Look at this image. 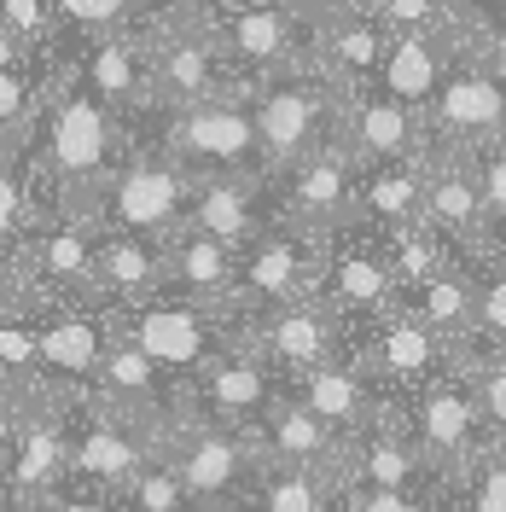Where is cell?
Returning a JSON list of instances; mask_svg holds the SVG:
<instances>
[{
  "label": "cell",
  "instance_id": "obj_1",
  "mask_svg": "<svg viewBox=\"0 0 506 512\" xmlns=\"http://www.w3.org/2000/svg\"><path fill=\"white\" fill-rule=\"evenodd\" d=\"M123 158L128 128L111 99L94 94L82 76H70V88L47 94V105H41V175L53 181L64 210H82Z\"/></svg>",
  "mask_w": 506,
  "mask_h": 512
},
{
  "label": "cell",
  "instance_id": "obj_2",
  "mask_svg": "<svg viewBox=\"0 0 506 512\" xmlns=\"http://www.w3.org/2000/svg\"><path fill=\"white\" fill-rule=\"evenodd\" d=\"M111 320H117V338L140 344L175 379L204 373L216 355L245 344V332H251V320L233 303H204V297H187V291H169V286L146 291L134 303H111Z\"/></svg>",
  "mask_w": 506,
  "mask_h": 512
},
{
  "label": "cell",
  "instance_id": "obj_3",
  "mask_svg": "<svg viewBox=\"0 0 506 512\" xmlns=\"http://www.w3.org/2000/svg\"><path fill=\"white\" fill-rule=\"evenodd\" d=\"M251 111H256L262 158L280 175L285 163H297L303 152H315L326 140H344L349 88L332 82L315 59H303V64H291V70H280V76H268V82H256Z\"/></svg>",
  "mask_w": 506,
  "mask_h": 512
},
{
  "label": "cell",
  "instance_id": "obj_4",
  "mask_svg": "<svg viewBox=\"0 0 506 512\" xmlns=\"http://www.w3.org/2000/svg\"><path fill=\"white\" fill-rule=\"evenodd\" d=\"M158 146L198 175H274L262 158V140H256V111H251V88H233V94L198 99L169 111L163 105V134Z\"/></svg>",
  "mask_w": 506,
  "mask_h": 512
},
{
  "label": "cell",
  "instance_id": "obj_5",
  "mask_svg": "<svg viewBox=\"0 0 506 512\" xmlns=\"http://www.w3.org/2000/svg\"><path fill=\"white\" fill-rule=\"evenodd\" d=\"M320 256H326V233L297 216H268L251 239L239 245V274H233V309L245 320L268 315L280 303L309 297L320 280Z\"/></svg>",
  "mask_w": 506,
  "mask_h": 512
},
{
  "label": "cell",
  "instance_id": "obj_6",
  "mask_svg": "<svg viewBox=\"0 0 506 512\" xmlns=\"http://www.w3.org/2000/svg\"><path fill=\"white\" fill-rule=\"evenodd\" d=\"M111 344H117L111 303H99V297H47V303H41V320H35V373H30V384L82 396V390H94Z\"/></svg>",
  "mask_w": 506,
  "mask_h": 512
},
{
  "label": "cell",
  "instance_id": "obj_7",
  "mask_svg": "<svg viewBox=\"0 0 506 512\" xmlns=\"http://www.w3.org/2000/svg\"><path fill=\"white\" fill-rule=\"evenodd\" d=\"M163 454L175 460V472L187 478V489L204 501V507H245L256 483V466H262V448H256L251 431L239 425H222V419L204 414H181L169 431H163Z\"/></svg>",
  "mask_w": 506,
  "mask_h": 512
},
{
  "label": "cell",
  "instance_id": "obj_8",
  "mask_svg": "<svg viewBox=\"0 0 506 512\" xmlns=\"http://www.w3.org/2000/svg\"><path fill=\"white\" fill-rule=\"evenodd\" d=\"M192 198V175L169 158L163 146H146V152H128L111 181L76 210L94 227H134V233H175L181 216H187Z\"/></svg>",
  "mask_w": 506,
  "mask_h": 512
},
{
  "label": "cell",
  "instance_id": "obj_9",
  "mask_svg": "<svg viewBox=\"0 0 506 512\" xmlns=\"http://www.w3.org/2000/svg\"><path fill=\"white\" fill-rule=\"evenodd\" d=\"M315 297L332 309V315L349 326V338L361 326H373L396 309V268L384 256V233L373 227H332L326 233V256H320V280Z\"/></svg>",
  "mask_w": 506,
  "mask_h": 512
},
{
  "label": "cell",
  "instance_id": "obj_10",
  "mask_svg": "<svg viewBox=\"0 0 506 512\" xmlns=\"http://www.w3.org/2000/svg\"><path fill=\"white\" fill-rule=\"evenodd\" d=\"M506 134V88L472 59V47L454 30V59L437 99L425 105V152H477Z\"/></svg>",
  "mask_w": 506,
  "mask_h": 512
},
{
  "label": "cell",
  "instance_id": "obj_11",
  "mask_svg": "<svg viewBox=\"0 0 506 512\" xmlns=\"http://www.w3.org/2000/svg\"><path fill=\"white\" fill-rule=\"evenodd\" d=\"M390 414L408 425V437L425 448L437 466H460V460H472L477 448L495 443L489 425H483V408H477V384L460 361L443 367L431 384H419L413 396L390 402Z\"/></svg>",
  "mask_w": 506,
  "mask_h": 512
},
{
  "label": "cell",
  "instance_id": "obj_12",
  "mask_svg": "<svg viewBox=\"0 0 506 512\" xmlns=\"http://www.w3.org/2000/svg\"><path fill=\"white\" fill-rule=\"evenodd\" d=\"M210 24H216V35L227 47V64H233V76L245 88L280 76L291 64H303L309 59V41H315V24L297 18L285 0H227Z\"/></svg>",
  "mask_w": 506,
  "mask_h": 512
},
{
  "label": "cell",
  "instance_id": "obj_13",
  "mask_svg": "<svg viewBox=\"0 0 506 512\" xmlns=\"http://www.w3.org/2000/svg\"><path fill=\"white\" fill-rule=\"evenodd\" d=\"M349 355L373 373V384L384 390V402H402L419 384L437 379L443 367H454V344H448L443 332H431L425 320L402 315V309H390L384 320L361 326L349 338Z\"/></svg>",
  "mask_w": 506,
  "mask_h": 512
},
{
  "label": "cell",
  "instance_id": "obj_14",
  "mask_svg": "<svg viewBox=\"0 0 506 512\" xmlns=\"http://www.w3.org/2000/svg\"><path fill=\"white\" fill-rule=\"evenodd\" d=\"M245 344H251L280 379H297V373H309V367L332 361V355H349V326L309 291V297H297V303H280V309L256 315L251 332H245Z\"/></svg>",
  "mask_w": 506,
  "mask_h": 512
},
{
  "label": "cell",
  "instance_id": "obj_15",
  "mask_svg": "<svg viewBox=\"0 0 506 512\" xmlns=\"http://www.w3.org/2000/svg\"><path fill=\"white\" fill-rule=\"evenodd\" d=\"M355 181H361L355 146L349 140H326L315 152H303L297 163H285L274 175V192H280L285 216L332 233V227H344L355 216Z\"/></svg>",
  "mask_w": 506,
  "mask_h": 512
},
{
  "label": "cell",
  "instance_id": "obj_16",
  "mask_svg": "<svg viewBox=\"0 0 506 512\" xmlns=\"http://www.w3.org/2000/svg\"><path fill=\"white\" fill-rule=\"evenodd\" d=\"M285 379L251 350V344H233L222 350L204 373L187 379V414L222 419V425H239V431H256L262 414L280 402Z\"/></svg>",
  "mask_w": 506,
  "mask_h": 512
},
{
  "label": "cell",
  "instance_id": "obj_17",
  "mask_svg": "<svg viewBox=\"0 0 506 512\" xmlns=\"http://www.w3.org/2000/svg\"><path fill=\"white\" fill-rule=\"evenodd\" d=\"M285 396H291V402H303L315 419H326L338 437L367 431V425L390 408V402H384V390L373 384V373H367L355 355H332V361H320V367H309V373L285 379Z\"/></svg>",
  "mask_w": 506,
  "mask_h": 512
},
{
  "label": "cell",
  "instance_id": "obj_18",
  "mask_svg": "<svg viewBox=\"0 0 506 512\" xmlns=\"http://www.w3.org/2000/svg\"><path fill=\"white\" fill-rule=\"evenodd\" d=\"M268 216H280L274 175H198L181 222L204 227V233H216V239H227L239 251Z\"/></svg>",
  "mask_w": 506,
  "mask_h": 512
},
{
  "label": "cell",
  "instance_id": "obj_19",
  "mask_svg": "<svg viewBox=\"0 0 506 512\" xmlns=\"http://www.w3.org/2000/svg\"><path fill=\"white\" fill-rule=\"evenodd\" d=\"M30 280L47 297H94L99 291V227L76 210L47 216L30 239Z\"/></svg>",
  "mask_w": 506,
  "mask_h": 512
},
{
  "label": "cell",
  "instance_id": "obj_20",
  "mask_svg": "<svg viewBox=\"0 0 506 512\" xmlns=\"http://www.w3.org/2000/svg\"><path fill=\"white\" fill-rule=\"evenodd\" d=\"M419 222L437 227L448 245H460V251H477L483 245V233H489V198H483V181H477V169L466 152H437L431 158Z\"/></svg>",
  "mask_w": 506,
  "mask_h": 512
},
{
  "label": "cell",
  "instance_id": "obj_21",
  "mask_svg": "<svg viewBox=\"0 0 506 512\" xmlns=\"http://www.w3.org/2000/svg\"><path fill=\"white\" fill-rule=\"evenodd\" d=\"M344 140L355 146V158L361 163L425 158V117L373 82V88H355V94H349Z\"/></svg>",
  "mask_w": 506,
  "mask_h": 512
},
{
  "label": "cell",
  "instance_id": "obj_22",
  "mask_svg": "<svg viewBox=\"0 0 506 512\" xmlns=\"http://www.w3.org/2000/svg\"><path fill=\"white\" fill-rule=\"evenodd\" d=\"M448 59H454V18H448L443 30H390V47H384V64H379V88L425 117V105L437 99V88H443V76H448Z\"/></svg>",
  "mask_w": 506,
  "mask_h": 512
},
{
  "label": "cell",
  "instance_id": "obj_23",
  "mask_svg": "<svg viewBox=\"0 0 506 512\" xmlns=\"http://www.w3.org/2000/svg\"><path fill=\"white\" fill-rule=\"evenodd\" d=\"M396 309L413 320H425L431 332H443L448 344H460L477 326V280H472V251L419 274L408 286H396Z\"/></svg>",
  "mask_w": 506,
  "mask_h": 512
},
{
  "label": "cell",
  "instance_id": "obj_24",
  "mask_svg": "<svg viewBox=\"0 0 506 512\" xmlns=\"http://www.w3.org/2000/svg\"><path fill=\"white\" fill-rule=\"evenodd\" d=\"M169 274V233L99 227V303H134L163 286Z\"/></svg>",
  "mask_w": 506,
  "mask_h": 512
},
{
  "label": "cell",
  "instance_id": "obj_25",
  "mask_svg": "<svg viewBox=\"0 0 506 512\" xmlns=\"http://www.w3.org/2000/svg\"><path fill=\"white\" fill-rule=\"evenodd\" d=\"M384 47H390V30L373 18V6H361V12L332 18V24H315L309 59H315L332 82H344L349 94H355V88H373V82H379Z\"/></svg>",
  "mask_w": 506,
  "mask_h": 512
},
{
  "label": "cell",
  "instance_id": "obj_26",
  "mask_svg": "<svg viewBox=\"0 0 506 512\" xmlns=\"http://www.w3.org/2000/svg\"><path fill=\"white\" fill-rule=\"evenodd\" d=\"M425 175L431 158H396V163H361V181H355V227H373V233H396V227L419 222L425 210Z\"/></svg>",
  "mask_w": 506,
  "mask_h": 512
},
{
  "label": "cell",
  "instance_id": "obj_27",
  "mask_svg": "<svg viewBox=\"0 0 506 512\" xmlns=\"http://www.w3.org/2000/svg\"><path fill=\"white\" fill-rule=\"evenodd\" d=\"M256 448L268 454V460H297V466H320V472H338V460H344V443L326 419H315L303 402H291L280 390V402L262 414V425L251 431Z\"/></svg>",
  "mask_w": 506,
  "mask_h": 512
},
{
  "label": "cell",
  "instance_id": "obj_28",
  "mask_svg": "<svg viewBox=\"0 0 506 512\" xmlns=\"http://www.w3.org/2000/svg\"><path fill=\"white\" fill-rule=\"evenodd\" d=\"M233 274H239V251L204 233V227L181 222L169 233V274L163 286L169 291H187V297H204V303H227L233 297Z\"/></svg>",
  "mask_w": 506,
  "mask_h": 512
},
{
  "label": "cell",
  "instance_id": "obj_29",
  "mask_svg": "<svg viewBox=\"0 0 506 512\" xmlns=\"http://www.w3.org/2000/svg\"><path fill=\"white\" fill-rule=\"evenodd\" d=\"M245 512H338V472L262 454L256 483L245 495Z\"/></svg>",
  "mask_w": 506,
  "mask_h": 512
},
{
  "label": "cell",
  "instance_id": "obj_30",
  "mask_svg": "<svg viewBox=\"0 0 506 512\" xmlns=\"http://www.w3.org/2000/svg\"><path fill=\"white\" fill-rule=\"evenodd\" d=\"M448 512H506V443L448 466Z\"/></svg>",
  "mask_w": 506,
  "mask_h": 512
},
{
  "label": "cell",
  "instance_id": "obj_31",
  "mask_svg": "<svg viewBox=\"0 0 506 512\" xmlns=\"http://www.w3.org/2000/svg\"><path fill=\"white\" fill-rule=\"evenodd\" d=\"M472 280H477V326L460 344L506 350V251L501 245H477L472 251Z\"/></svg>",
  "mask_w": 506,
  "mask_h": 512
},
{
  "label": "cell",
  "instance_id": "obj_32",
  "mask_svg": "<svg viewBox=\"0 0 506 512\" xmlns=\"http://www.w3.org/2000/svg\"><path fill=\"white\" fill-rule=\"evenodd\" d=\"M454 361L472 373V384H477V408H483V425H489V437H495V443H506V350L454 344Z\"/></svg>",
  "mask_w": 506,
  "mask_h": 512
},
{
  "label": "cell",
  "instance_id": "obj_33",
  "mask_svg": "<svg viewBox=\"0 0 506 512\" xmlns=\"http://www.w3.org/2000/svg\"><path fill=\"white\" fill-rule=\"evenodd\" d=\"M24 227H30V181L18 163V140H0V262L6 251H30Z\"/></svg>",
  "mask_w": 506,
  "mask_h": 512
},
{
  "label": "cell",
  "instance_id": "obj_34",
  "mask_svg": "<svg viewBox=\"0 0 506 512\" xmlns=\"http://www.w3.org/2000/svg\"><path fill=\"white\" fill-rule=\"evenodd\" d=\"M53 18H59V35H82V41H99V35H123L134 30L140 18V0H53Z\"/></svg>",
  "mask_w": 506,
  "mask_h": 512
},
{
  "label": "cell",
  "instance_id": "obj_35",
  "mask_svg": "<svg viewBox=\"0 0 506 512\" xmlns=\"http://www.w3.org/2000/svg\"><path fill=\"white\" fill-rule=\"evenodd\" d=\"M338 512H448V472L431 489H344L338 483Z\"/></svg>",
  "mask_w": 506,
  "mask_h": 512
},
{
  "label": "cell",
  "instance_id": "obj_36",
  "mask_svg": "<svg viewBox=\"0 0 506 512\" xmlns=\"http://www.w3.org/2000/svg\"><path fill=\"white\" fill-rule=\"evenodd\" d=\"M41 82H35V70H0V140H18L24 128L41 117Z\"/></svg>",
  "mask_w": 506,
  "mask_h": 512
},
{
  "label": "cell",
  "instance_id": "obj_37",
  "mask_svg": "<svg viewBox=\"0 0 506 512\" xmlns=\"http://www.w3.org/2000/svg\"><path fill=\"white\" fill-rule=\"evenodd\" d=\"M454 30H460V41L472 47V59L506 88V12H501V18H472V12H454Z\"/></svg>",
  "mask_w": 506,
  "mask_h": 512
},
{
  "label": "cell",
  "instance_id": "obj_38",
  "mask_svg": "<svg viewBox=\"0 0 506 512\" xmlns=\"http://www.w3.org/2000/svg\"><path fill=\"white\" fill-rule=\"evenodd\" d=\"M367 6H373V18L384 30H443L460 12L454 0H367Z\"/></svg>",
  "mask_w": 506,
  "mask_h": 512
},
{
  "label": "cell",
  "instance_id": "obj_39",
  "mask_svg": "<svg viewBox=\"0 0 506 512\" xmlns=\"http://www.w3.org/2000/svg\"><path fill=\"white\" fill-rule=\"evenodd\" d=\"M35 512H128L123 507V489H105V483H82V478H64Z\"/></svg>",
  "mask_w": 506,
  "mask_h": 512
},
{
  "label": "cell",
  "instance_id": "obj_40",
  "mask_svg": "<svg viewBox=\"0 0 506 512\" xmlns=\"http://www.w3.org/2000/svg\"><path fill=\"white\" fill-rule=\"evenodd\" d=\"M24 402H30V379H18V373H0V472H6V460H12V443H18Z\"/></svg>",
  "mask_w": 506,
  "mask_h": 512
},
{
  "label": "cell",
  "instance_id": "obj_41",
  "mask_svg": "<svg viewBox=\"0 0 506 512\" xmlns=\"http://www.w3.org/2000/svg\"><path fill=\"white\" fill-rule=\"evenodd\" d=\"M297 18H309V24H332V18H344V12H361L367 0H285Z\"/></svg>",
  "mask_w": 506,
  "mask_h": 512
},
{
  "label": "cell",
  "instance_id": "obj_42",
  "mask_svg": "<svg viewBox=\"0 0 506 512\" xmlns=\"http://www.w3.org/2000/svg\"><path fill=\"white\" fill-rule=\"evenodd\" d=\"M30 53H35L30 35L12 30V24H0V70H30Z\"/></svg>",
  "mask_w": 506,
  "mask_h": 512
},
{
  "label": "cell",
  "instance_id": "obj_43",
  "mask_svg": "<svg viewBox=\"0 0 506 512\" xmlns=\"http://www.w3.org/2000/svg\"><path fill=\"white\" fill-rule=\"evenodd\" d=\"M460 12H472V18H501L506 12V0H454Z\"/></svg>",
  "mask_w": 506,
  "mask_h": 512
},
{
  "label": "cell",
  "instance_id": "obj_44",
  "mask_svg": "<svg viewBox=\"0 0 506 512\" xmlns=\"http://www.w3.org/2000/svg\"><path fill=\"white\" fill-rule=\"evenodd\" d=\"M175 6H187V12H198V18H216L227 0H175Z\"/></svg>",
  "mask_w": 506,
  "mask_h": 512
},
{
  "label": "cell",
  "instance_id": "obj_45",
  "mask_svg": "<svg viewBox=\"0 0 506 512\" xmlns=\"http://www.w3.org/2000/svg\"><path fill=\"white\" fill-rule=\"evenodd\" d=\"M0 512H6V478H0Z\"/></svg>",
  "mask_w": 506,
  "mask_h": 512
},
{
  "label": "cell",
  "instance_id": "obj_46",
  "mask_svg": "<svg viewBox=\"0 0 506 512\" xmlns=\"http://www.w3.org/2000/svg\"><path fill=\"white\" fill-rule=\"evenodd\" d=\"M227 512H245V507H227Z\"/></svg>",
  "mask_w": 506,
  "mask_h": 512
},
{
  "label": "cell",
  "instance_id": "obj_47",
  "mask_svg": "<svg viewBox=\"0 0 506 512\" xmlns=\"http://www.w3.org/2000/svg\"><path fill=\"white\" fill-rule=\"evenodd\" d=\"M501 251H506V239H501Z\"/></svg>",
  "mask_w": 506,
  "mask_h": 512
}]
</instances>
